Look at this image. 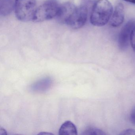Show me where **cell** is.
I'll list each match as a JSON object with an SVG mask.
<instances>
[{"label":"cell","mask_w":135,"mask_h":135,"mask_svg":"<svg viewBox=\"0 0 135 135\" xmlns=\"http://www.w3.org/2000/svg\"><path fill=\"white\" fill-rule=\"evenodd\" d=\"M88 9L84 6L76 7L66 24L71 28L78 29L84 26L86 22Z\"/></svg>","instance_id":"cell-4"},{"label":"cell","mask_w":135,"mask_h":135,"mask_svg":"<svg viewBox=\"0 0 135 135\" xmlns=\"http://www.w3.org/2000/svg\"><path fill=\"white\" fill-rule=\"evenodd\" d=\"M60 5L54 0H49L36 9L33 21L35 22H42L56 17Z\"/></svg>","instance_id":"cell-2"},{"label":"cell","mask_w":135,"mask_h":135,"mask_svg":"<svg viewBox=\"0 0 135 135\" xmlns=\"http://www.w3.org/2000/svg\"><path fill=\"white\" fill-rule=\"evenodd\" d=\"M120 135H135V130L133 129H127L122 132Z\"/></svg>","instance_id":"cell-14"},{"label":"cell","mask_w":135,"mask_h":135,"mask_svg":"<svg viewBox=\"0 0 135 135\" xmlns=\"http://www.w3.org/2000/svg\"><path fill=\"white\" fill-rule=\"evenodd\" d=\"M35 7V0H16L15 8L16 18L23 22L33 20Z\"/></svg>","instance_id":"cell-3"},{"label":"cell","mask_w":135,"mask_h":135,"mask_svg":"<svg viewBox=\"0 0 135 135\" xmlns=\"http://www.w3.org/2000/svg\"><path fill=\"white\" fill-rule=\"evenodd\" d=\"M16 0H0V14L7 16L15 9Z\"/></svg>","instance_id":"cell-9"},{"label":"cell","mask_w":135,"mask_h":135,"mask_svg":"<svg viewBox=\"0 0 135 135\" xmlns=\"http://www.w3.org/2000/svg\"><path fill=\"white\" fill-rule=\"evenodd\" d=\"M124 8L122 3H118L116 5L114 11L110 18V24L113 27L120 26L124 19Z\"/></svg>","instance_id":"cell-7"},{"label":"cell","mask_w":135,"mask_h":135,"mask_svg":"<svg viewBox=\"0 0 135 135\" xmlns=\"http://www.w3.org/2000/svg\"><path fill=\"white\" fill-rule=\"evenodd\" d=\"M130 42L133 49L135 52V26L131 33Z\"/></svg>","instance_id":"cell-12"},{"label":"cell","mask_w":135,"mask_h":135,"mask_svg":"<svg viewBox=\"0 0 135 135\" xmlns=\"http://www.w3.org/2000/svg\"><path fill=\"white\" fill-rule=\"evenodd\" d=\"M53 84V81L49 77L43 78L32 84L31 89L32 91L42 92L50 88Z\"/></svg>","instance_id":"cell-8"},{"label":"cell","mask_w":135,"mask_h":135,"mask_svg":"<svg viewBox=\"0 0 135 135\" xmlns=\"http://www.w3.org/2000/svg\"><path fill=\"white\" fill-rule=\"evenodd\" d=\"M123 1H126V2H129V3L135 4V0H123Z\"/></svg>","instance_id":"cell-15"},{"label":"cell","mask_w":135,"mask_h":135,"mask_svg":"<svg viewBox=\"0 0 135 135\" xmlns=\"http://www.w3.org/2000/svg\"><path fill=\"white\" fill-rule=\"evenodd\" d=\"M83 135H105L106 134L101 129L96 128L90 127L86 129L83 133H82Z\"/></svg>","instance_id":"cell-11"},{"label":"cell","mask_w":135,"mask_h":135,"mask_svg":"<svg viewBox=\"0 0 135 135\" xmlns=\"http://www.w3.org/2000/svg\"><path fill=\"white\" fill-rule=\"evenodd\" d=\"M130 119L132 124L135 125V105L133 107L130 112Z\"/></svg>","instance_id":"cell-13"},{"label":"cell","mask_w":135,"mask_h":135,"mask_svg":"<svg viewBox=\"0 0 135 135\" xmlns=\"http://www.w3.org/2000/svg\"><path fill=\"white\" fill-rule=\"evenodd\" d=\"M76 8L74 4L71 3H66L60 6L56 17L58 22L63 24H66Z\"/></svg>","instance_id":"cell-6"},{"label":"cell","mask_w":135,"mask_h":135,"mask_svg":"<svg viewBox=\"0 0 135 135\" xmlns=\"http://www.w3.org/2000/svg\"><path fill=\"white\" fill-rule=\"evenodd\" d=\"M113 12V6L108 0H98L91 11V23L95 26H105L111 18Z\"/></svg>","instance_id":"cell-1"},{"label":"cell","mask_w":135,"mask_h":135,"mask_svg":"<svg viewBox=\"0 0 135 135\" xmlns=\"http://www.w3.org/2000/svg\"><path fill=\"white\" fill-rule=\"evenodd\" d=\"M135 26V20H131L127 22L121 30L118 37L119 48L125 50L128 46L133 29Z\"/></svg>","instance_id":"cell-5"},{"label":"cell","mask_w":135,"mask_h":135,"mask_svg":"<svg viewBox=\"0 0 135 135\" xmlns=\"http://www.w3.org/2000/svg\"><path fill=\"white\" fill-rule=\"evenodd\" d=\"M60 135H76L77 134L76 127L70 121H67L61 125L59 131Z\"/></svg>","instance_id":"cell-10"}]
</instances>
